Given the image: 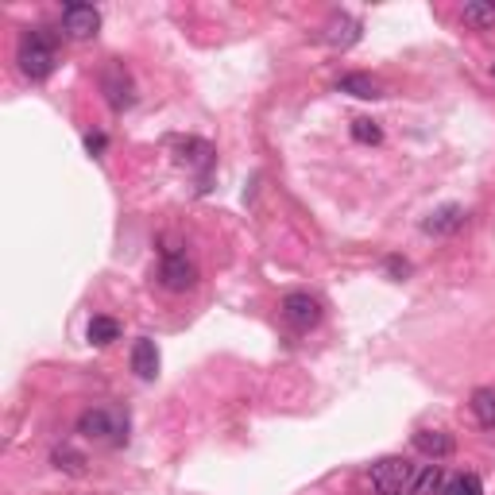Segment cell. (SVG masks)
I'll return each instance as SVG.
<instances>
[{"label":"cell","mask_w":495,"mask_h":495,"mask_svg":"<svg viewBox=\"0 0 495 495\" xmlns=\"http://www.w3.org/2000/svg\"><path fill=\"white\" fill-rule=\"evenodd\" d=\"M16 62H20V74L28 82H47L58 67V43L47 28H28L20 39V50H16Z\"/></svg>","instance_id":"obj_1"},{"label":"cell","mask_w":495,"mask_h":495,"mask_svg":"<svg viewBox=\"0 0 495 495\" xmlns=\"http://www.w3.org/2000/svg\"><path fill=\"white\" fill-rule=\"evenodd\" d=\"M77 434L89 441H105V446H124L128 437V414L116 407H94L77 418Z\"/></svg>","instance_id":"obj_2"},{"label":"cell","mask_w":495,"mask_h":495,"mask_svg":"<svg viewBox=\"0 0 495 495\" xmlns=\"http://www.w3.org/2000/svg\"><path fill=\"white\" fill-rule=\"evenodd\" d=\"M372 491L375 495H414V476L418 464L402 461V457H383L372 464Z\"/></svg>","instance_id":"obj_3"},{"label":"cell","mask_w":495,"mask_h":495,"mask_svg":"<svg viewBox=\"0 0 495 495\" xmlns=\"http://www.w3.org/2000/svg\"><path fill=\"white\" fill-rule=\"evenodd\" d=\"M279 314H283V321L291 325V329L306 333V329H314V325L321 321V302H318V298H310V294H302V291H294V294L283 298Z\"/></svg>","instance_id":"obj_4"},{"label":"cell","mask_w":495,"mask_h":495,"mask_svg":"<svg viewBox=\"0 0 495 495\" xmlns=\"http://www.w3.org/2000/svg\"><path fill=\"white\" fill-rule=\"evenodd\" d=\"M159 283L166 286V291H190L194 283H198V271H194V264L182 252H175V248H166L163 252V267H159Z\"/></svg>","instance_id":"obj_5"},{"label":"cell","mask_w":495,"mask_h":495,"mask_svg":"<svg viewBox=\"0 0 495 495\" xmlns=\"http://www.w3.org/2000/svg\"><path fill=\"white\" fill-rule=\"evenodd\" d=\"M101 28V12L94 4H67L62 8V35L67 39H94Z\"/></svg>","instance_id":"obj_6"},{"label":"cell","mask_w":495,"mask_h":495,"mask_svg":"<svg viewBox=\"0 0 495 495\" xmlns=\"http://www.w3.org/2000/svg\"><path fill=\"white\" fill-rule=\"evenodd\" d=\"M464 217H468L464 205H441L422 220V232L426 237H453V232L464 229Z\"/></svg>","instance_id":"obj_7"},{"label":"cell","mask_w":495,"mask_h":495,"mask_svg":"<svg viewBox=\"0 0 495 495\" xmlns=\"http://www.w3.org/2000/svg\"><path fill=\"white\" fill-rule=\"evenodd\" d=\"M414 449L429 461H446L457 453V441H453V434H446V429H418V434H414Z\"/></svg>","instance_id":"obj_8"},{"label":"cell","mask_w":495,"mask_h":495,"mask_svg":"<svg viewBox=\"0 0 495 495\" xmlns=\"http://www.w3.org/2000/svg\"><path fill=\"white\" fill-rule=\"evenodd\" d=\"M360 32H364L360 20H353V16H345V12H341V16H333L329 23H325V43L348 50L353 43H360Z\"/></svg>","instance_id":"obj_9"},{"label":"cell","mask_w":495,"mask_h":495,"mask_svg":"<svg viewBox=\"0 0 495 495\" xmlns=\"http://www.w3.org/2000/svg\"><path fill=\"white\" fill-rule=\"evenodd\" d=\"M132 372L140 380H155L159 375V348H155L151 337H140L132 345Z\"/></svg>","instance_id":"obj_10"},{"label":"cell","mask_w":495,"mask_h":495,"mask_svg":"<svg viewBox=\"0 0 495 495\" xmlns=\"http://www.w3.org/2000/svg\"><path fill=\"white\" fill-rule=\"evenodd\" d=\"M105 94H109V105H112L116 112H124V109L136 101V94H132V82H128L124 70H116V67L105 74Z\"/></svg>","instance_id":"obj_11"},{"label":"cell","mask_w":495,"mask_h":495,"mask_svg":"<svg viewBox=\"0 0 495 495\" xmlns=\"http://www.w3.org/2000/svg\"><path fill=\"white\" fill-rule=\"evenodd\" d=\"M472 414H476V422L480 426H488V429H495V387H476L472 391Z\"/></svg>","instance_id":"obj_12"},{"label":"cell","mask_w":495,"mask_h":495,"mask_svg":"<svg viewBox=\"0 0 495 495\" xmlns=\"http://www.w3.org/2000/svg\"><path fill=\"white\" fill-rule=\"evenodd\" d=\"M86 333H89V345L105 348V345H112V341H121V321H116V318H94Z\"/></svg>","instance_id":"obj_13"},{"label":"cell","mask_w":495,"mask_h":495,"mask_svg":"<svg viewBox=\"0 0 495 495\" xmlns=\"http://www.w3.org/2000/svg\"><path fill=\"white\" fill-rule=\"evenodd\" d=\"M337 89H341V94H353V97H360V101L380 97V86H375L368 74H345L341 82H337Z\"/></svg>","instance_id":"obj_14"},{"label":"cell","mask_w":495,"mask_h":495,"mask_svg":"<svg viewBox=\"0 0 495 495\" xmlns=\"http://www.w3.org/2000/svg\"><path fill=\"white\" fill-rule=\"evenodd\" d=\"M441 484H446V472L441 464H422L418 476H414V495H441Z\"/></svg>","instance_id":"obj_15"},{"label":"cell","mask_w":495,"mask_h":495,"mask_svg":"<svg viewBox=\"0 0 495 495\" xmlns=\"http://www.w3.org/2000/svg\"><path fill=\"white\" fill-rule=\"evenodd\" d=\"M461 20H464V28H472V32H484V28H495V4H464L461 8Z\"/></svg>","instance_id":"obj_16"},{"label":"cell","mask_w":495,"mask_h":495,"mask_svg":"<svg viewBox=\"0 0 495 495\" xmlns=\"http://www.w3.org/2000/svg\"><path fill=\"white\" fill-rule=\"evenodd\" d=\"M441 495H484V484H480L476 472H457V476H446Z\"/></svg>","instance_id":"obj_17"},{"label":"cell","mask_w":495,"mask_h":495,"mask_svg":"<svg viewBox=\"0 0 495 495\" xmlns=\"http://www.w3.org/2000/svg\"><path fill=\"white\" fill-rule=\"evenodd\" d=\"M178 148H182V155H178L182 163H194V166H210L213 163V148L205 140H182Z\"/></svg>","instance_id":"obj_18"},{"label":"cell","mask_w":495,"mask_h":495,"mask_svg":"<svg viewBox=\"0 0 495 495\" xmlns=\"http://www.w3.org/2000/svg\"><path fill=\"white\" fill-rule=\"evenodd\" d=\"M353 140L356 143H380L383 140V128L372 121V116H356L353 121Z\"/></svg>","instance_id":"obj_19"},{"label":"cell","mask_w":495,"mask_h":495,"mask_svg":"<svg viewBox=\"0 0 495 495\" xmlns=\"http://www.w3.org/2000/svg\"><path fill=\"white\" fill-rule=\"evenodd\" d=\"M55 464L67 468V472H74V476L86 472V457H82V453H74V449H67V446L55 449Z\"/></svg>","instance_id":"obj_20"},{"label":"cell","mask_w":495,"mask_h":495,"mask_svg":"<svg viewBox=\"0 0 495 495\" xmlns=\"http://www.w3.org/2000/svg\"><path fill=\"white\" fill-rule=\"evenodd\" d=\"M86 148H89V155H101V151H105V136H101V132H89V136H86Z\"/></svg>","instance_id":"obj_21"},{"label":"cell","mask_w":495,"mask_h":495,"mask_svg":"<svg viewBox=\"0 0 495 495\" xmlns=\"http://www.w3.org/2000/svg\"><path fill=\"white\" fill-rule=\"evenodd\" d=\"M391 271H395V275H407V271H410V264H407V259H391V264H387Z\"/></svg>","instance_id":"obj_22"}]
</instances>
